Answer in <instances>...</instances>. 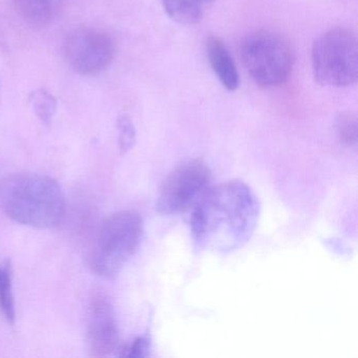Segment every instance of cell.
I'll list each match as a JSON object with an SVG mask.
<instances>
[{"instance_id": "8fae6325", "label": "cell", "mask_w": 358, "mask_h": 358, "mask_svg": "<svg viewBox=\"0 0 358 358\" xmlns=\"http://www.w3.org/2000/svg\"><path fill=\"white\" fill-rule=\"evenodd\" d=\"M215 0H162L163 8L173 22L184 26L198 24Z\"/></svg>"}, {"instance_id": "5b68a950", "label": "cell", "mask_w": 358, "mask_h": 358, "mask_svg": "<svg viewBox=\"0 0 358 358\" xmlns=\"http://www.w3.org/2000/svg\"><path fill=\"white\" fill-rule=\"evenodd\" d=\"M243 64L252 80L262 87H274L288 80L294 66L290 43L271 31H257L243 41Z\"/></svg>"}, {"instance_id": "4fadbf2b", "label": "cell", "mask_w": 358, "mask_h": 358, "mask_svg": "<svg viewBox=\"0 0 358 358\" xmlns=\"http://www.w3.org/2000/svg\"><path fill=\"white\" fill-rule=\"evenodd\" d=\"M29 99L39 120L45 124H50L57 112V100L53 94L47 90L39 89L32 92Z\"/></svg>"}, {"instance_id": "6da1fadb", "label": "cell", "mask_w": 358, "mask_h": 358, "mask_svg": "<svg viewBox=\"0 0 358 358\" xmlns=\"http://www.w3.org/2000/svg\"><path fill=\"white\" fill-rule=\"evenodd\" d=\"M259 199L240 180L207 188L194 204L192 232L199 247L215 253H230L250 241L259 223Z\"/></svg>"}, {"instance_id": "52a82bcc", "label": "cell", "mask_w": 358, "mask_h": 358, "mask_svg": "<svg viewBox=\"0 0 358 358\" xmlns=\"http://www.w3.org/2000/svg\"><path fill=\"white\" fill-rule=\"evenodd\" d=\"M64 54L69 66L80 75L91 76L103 72L112 64L115 43L103 31L81 28L64 39Z\"/></svg>"}, {"instance_id": "9a60e30c", "label": "cell", "mask_w": 358, "mask_h": 358, "mask_svg": "<svg viewBox=\"0 0 358 358\" xmlns=\"http://www.w3.org/2000/svg\"><path fill=\"white\" fill-rule=\"evenodd\" d=\"M117 127L119 131V150L121 154H127L136 144L137 133H136L135 125L129 116L122 115L117 120Z\"/></svg>"}, {"instance_id": "ba28073f", "label": "cell", "mask_w": 358, "mask_h": 358, "mask_svg": "<svg viewBox=\"0 0 358 358\" xmlns=\"http://www.w3.org/2000/svg\"><path fill=\"white\" fill-rule=\"evenodd\" d=\"M87 343L92 354L97 357L108 356L119 345V327L114 307L108 297L96 295L87 311Z\"/></svg>"}, {"instance_id": "7a4b0ae2", "label": "cell", "mask_w": 358, "mask_h": 358, "mask_svg": "<svg viewBox=\"0 0 358 358\" xmlns=\"http://www.w3.org/2000/svg\"><path fill=\"white\" fill-rule=\"evenodd\" d=\"M0 210L22 225L51 229L64 220L66 198L62 186L49 176L13 173L0 179Z\"/></svg>"}, {"instance_id": "277c9868", "label": "cell", "mask_w": 358, "mask_h": 358, "mask_svg": "<svg viewBox=\"0 0 358 358\" xmlns=\"http://www.w3.org/2000/svg\"><path fill=\"white\" fill-rule=\"evenodd\" d=\"M312 71L320 85L347 87L358 79V43L347 29L334 28L320 35L312 48Z\"/></svg>"}, {"instance_id": "5bb4252c", "label": "cell", "mask_w": 358, "mask_h": 358, "mask_svg": "<svg viewBox=\"0 0 358 358\" xmlns=\"http://www.w3.org/2000/svg\"><path fill=\"white\" fill-rule=\"evenodd\" d=\"M334 131L337 139L343 145L354 148L358 142L357 119L350 113H341L335 118Z\"/></svg>"}, {"instance_id": "7c38bea8", "label": "cell", "mask_w": 358, "mask_h": 358, "mask_svg": "<svg viewBox=\"0 0 358 358\" xmlns=\"http://www.w3.org/2000/svg\"><path fill=\"white\" fill-rule=\"evenodd\" d=\"M0 311L10 324L16 318L15 301L13 293V272L9 261L0 264Z\"/></svg>"}, {"instance_id": "3957f363", "label": "cell", "mask_w": 358, "mask_h": 358, "mask_svg": "<svg viewBox=\"0 0 358 358\" xmlns=\"http://www.w3.org/2000/svg\"><path fill=\"white\" fill-rule=\"evenodd\" d=\"M143 220L133 210L114 213L100 227L92 265L98 275L114 278L137 252L143 238Z\"/></svg>"}, {"instance_id": "30bf717a", "label": "cell", "mask_w": 358, "mask_h": 358, "mask_svg": "<svg viewBox=\"0 0 358 358\" xmlns=\"http://www.w3.org/2000/svg\"><path fill=\"white\" fill-rule=\"evenodd\" d=\"M20 17L33 27H45L57 16L62 0H13Z\"/></svg>"}, {"instance_id": "9c48e42d", "label": "cell", "mask_w": 358, "mask_h": 358, "mask_svg": "<svg viewBox=\"0 0 358 358\" xmlns=\"http://www.w3.org/2000/svg\"><path fill=\"white\" fill-rule=\"evenodd\" d=\"M207 58L215 76L227 91L234 92L240 87V75L236 62L219 37L210 36L205 43Z\"/></svg>"}, {"instance_id": "8992f818", "label": "cell", "mask_w": 358, "mask_h": 358, "mask_svg": "<svg viewBox=\"0 0 358 358\" xmlns=\"http://www.w3.org/2000/svg\"><path fill=\"white\" fill-rule=\"evenodd\" d=\"M210 179V169L202 161L182 163L163 182L157 199V210L166 215L187 210L206 192Z\"/></svg>"}, {"instance_id": "2e32d148", "label": "cell", "mask_w": 358, "mask_h": 358, "mask_svg": "<svg viewBox=\"0 0 358 358\" xmlns=\"http://www.w3.org/2000/svg\"><path fill=\"white\" fill-rule=\"evenodd\" d=\"M152 350V341L148 335H141L134 339L122 350L121 356L127 358L148 357Z\"/></svg>"}]
</instances>
